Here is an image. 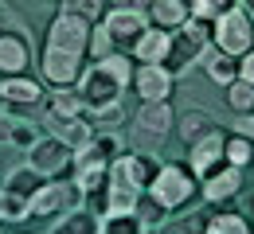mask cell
<instances>
[{
  "instance_id": "4dcf8cb0",
  "label": "cell",
  "mask_w": 254,
  "mask_h": 234,
  "mask_svg": "<svg viewBox=\"0 0 254 234\" xmlns=\"http://www.w3.org/2000/svg\"><path fill=\"white\" fill-rule=\"evenodd\" d=\"M235 4H243V0H188V8H191V16L195 20H219L223 12H231Z\"/></svg>"
},
{
  "instance_id": "d6a6232c",
  "label": "cell",
  "mask_w": 254,
  "mask_h": 234,
  "mask_svg": "<svg viewBox=\"0 0 254 234\" xmlns=\"http://www.w3.org/2000/svg\"><path fill=\"white\" fill-rule=\"evenodd\" d=\"M86 117H90V125H94V129H114V125H122L126 109H122V101H110V105L86 109Z\"/></svg>"
},
{
  "instance_id": "f546056e",
  "label": "cell",
  "mask_w": 254,
  "mask_h": 234,
  "mask_svg": "<svg viewBox=\"0 0 254 234\" xmlns=\"http://www.w3.org/2000/svg\"><path fill=\"white\" fill-rule=\"evenodd\" d=\"M223 90H227V105H231L235 113H254V82L235 78V82H227Z\"/></svg>"
},
{
  "instance_id": "cb8c5ba5",
  "label": "cell",
  "mask_w": 254,
  "mask_h": 234,
  "mask_svg": "<svg viewBox=\"0 0 254 234\" xmlns=\"http://www.w3.org/2000/svg\"><path fill=\"white\" fill-rule=\"evenodd\" d=\"M102 234H149V223L141 219V211H110L102 219Z\"/></svg>"
},
{
  "instance_id": "7a4b0ae2",
  "label": "cell",
  "mask_w": 254,
  "mask_h": 234,
  "mask_svg": "<svg viewBox=\"0 0 254 234\" xmlns=\"http://www.w3.org/2000/svg\"><path fill=\"white\" fill-rule=\"evenodd\" d=\"M153 172H157V164H153L149 156H141V152H122V156L110 164V180H106L110 207H114V211H133V207L141 203V195H145Z\"/></svg>"
},
{
  "instance_id": "3957f363",
  "label": "cell",
  "mask_w": 254,
  "mask_h": 234,
  "mask_svg": "<svg viewBox=\"0 0 254 234\" xmlns=\"http://www.w3.org/2000/svg\"><path fill=\"white\" fill-rule=\"evenodd\" d=\"M195 191H199V180H195L184 164H172V160H168V164H157L149 187H145V195L157 203V207H164V211L188 207Z\"/></svg>"
},
{
  "instance_id": "484cf974",
  "label": "cell",
  "mask_w": 254,
  "mask_h": 234,
  "mask_svg": "<svg viewBox=\"0 0 254 234\" xmlns=\"http://www.w3.org/2000/svg\"><path fill=\"white\" fill-rule=\"evenodd\" d=\"M207 219H211V211H188L180 219H164L160 234H207Z\"/></svg>"
},
{
  "instance_id": "7402d4cb",
  "label": "cell",
  "mask_w": 254,
  "mask_h": 234,
  "mask_svg": "<svg viewBox=\"0 0 254 234\" xmlns=\"http://www.w3.org/2000/svg\"><path fill=\"white\" fill-rule=\"evenodd\" d=\"M43 184H47V176H39L28 160H24V164H16V168H8V176H4V187H8V191H16V195H24L28 203H32V195L43 187Z\"/></svg>"
},
{
  "instance_id": "836d02e7",
  "label": "cell",
  "mask_w": 254,
  "mask_h": 234,
  "mask_svg": "<svg viewBox=\"0 0 254 234\" xmlns=\"http://www.w3.org/2000/svg\"><path fill=\"white\" fill-rule=\"evenodd\" d=\"M106 4H110V0H63L66 12H74V16L90 20V24H98V20L106 16Z\"/></svg>"
},
{
  "instance_id": "603a6c76",
  "label": "cell",
  "mask_w": 254,
  "mask_h": 234,
  "mask_svg": "<svg viewBox=\"0 0 254 234\" xmlns=\"http://www.w3.org/2000/svg\"><path fill=\"white\" fill-rule=\"evenodd\" d=\"M47 113H55V117H82L86 101L78 94V86H55L47 94Z\"/></svg>"
},
{
  "instance_id": "ab89813d",
  "label": "cell",
  "mask_w": 254,
  "mask_h": 234,
  "mask_svg": "<svg viewBox=\"0 0 254 234\" xmlns=\"http://www.w3.org/2000/svg\"><path fill=\"white\" fill-rule=\"evenodd\" d=\"M247 12H251V16H254V0H251V8H247Z\"/></svg>"
},
{
  "instance_id": "6da1fadb",
  "label": "cell",
  "mask_w": 254,
  "mask_h": 234,
  "mask_svg": "<svg viewBox=\"0 0 254 234\" xmlns=\"http://www.w3.org/2000/svg\"><path fill=\"white\" fill-rule=\"evenodd\" d=\"M129 82H133V63H129V55L114 51L106 59H94L90 67H82V74H78V94L86 101V109H98V105L122 101Z\"/></svg>"
},
{
  "instance_id": "44dd1931",
  "label": "cell",
  "mask_w": 254,
  "mask_h": 234,
  "mask_svg": "<svg viewBox=\"0 0 254 234\" xmlns=\"http://www.w3.org/2000/svg\"><path fill=\"white\" fill-rule=\"evenodd\" d=\"M122 152H126V144H122V137L114 133V129H94V140H90L82 152H74V156H82V160H102V164H114Z\"/></svg>"
},
{
  "instance_id": "2e32d148",
  "label": "cell",
  "mask_w": 254,
  "mask_h": 234,
  "mask_svg": "<svg viewBox=\"0 0 254 234\" xmlns=\"http://www.w3.org/2000/svg\"><path fill=\"white\" fill-rule=\"evenodd\" d=\"M145 16H149V24H153V28L176 32V28H184V24H188L191 8H188V0H149Z\"/></svg>"
},
{
  "instance_id": "60d3db41",
  "label": "cell",
  "mask_w": 254,
  "mask_h": 234,
  "mask_svg": "<svg viewBox=\"0 0 254 234\" xmlns=\"http://www.w3.org/2000/svg\"><path fill=\"white\" fill-rule=\"evenodd\" d=\"M0 109H4V94H0Z\"/></svg>"
},
{
  "instance_id": "5b68a950",
  "label": "cell",
  "mask_w": 254,
  "mask_h": 234,
  "mask_svg": "<svg viewBox=\"0 0 254 234\" xmlns=\"http://www.w3.org/2000/svg\"><path fill=\"white\" fill-rule=\"evenodd\" d=\"M215 51L231 59H243L247 51H254V16L243 4H235L231 12H223L215 20Z\"/></svg>"
},
{
  "instance_id": "7c38bea8",
  "label": "cell",
  "mask_w": 254,
  "mask_h": 234,
  "mask_svg": "<svg viewBox=\"0 0 254 234\" xmlns=\"http://www.w3.org/2000/svg\"><path fill=\"white\" fill-rule=\"evenodd\" d=\"M133 86H137L141 101H168L172 86H176V74H168L160 63H141L133 70Z\"/></svg>"
},
{
  "instance_id": "4316f807",
  "label": "cell",
  "mask_w": 254,
  "mask_h": 234,
  "mask_svg": "<svg viewBox=\"0 0 254 234\" xmlns=\"http://www.w3.org/2000/svg\"><path fill=\"white\" fill-rule=\"evenodd\" d=\"M223 160L235 164V168H247L254 160V140L243 133H227L223 137Z\"/></svg>"
},
{
  "instance_id": "e575fe53",
  "label": "cell",
  "mask_w": 254,
  "mask_h": 234,
  "mask_svg": "<svg viewBox=\"0 0 254 234\" xmlns=\"http://www.w3.org/2000/svg\"><path fill=\"white\" fill-rule=\"evenodd\" d=\"M94 59H106V55H114V43H110V35L102 32V24H98L94 32H90V47H86Z\"/></svg>"
},
{
  "instance_id": "ffe728a7",
  "label": "cell",
  "mask_w": 254,
  "mask_h": 234,
  "mask_svg": "<svg viewBox=\"0 0 254 234\" xmlns=\"http://www.w3.org/2000/svg\"><path fill=\"white\" fill-rule=\"evenodd\" d=\"M0 94L12 105H39L43 101V86L35 78H28V74H12V78H0Z\"/></svg>"
},
{
  "instance_id": "ba28073f",
  "label": "cell",
  "mask_w": 254,
  "mask_h": 234,
  "mask_svg": "<svg viewBox=\"0 0 254 234\" xmlns=\"http://www.w3.org/2000/svg\"><path fill=\"white\" fill-rule=\"evenodd\" d=\"M70 207H82V191L74 180H47L32 195V219H59Z\"/></svg>"
},
{
  "instance_id": "e0dca14e",
  "label": "cell",
  "mask_w": 254,
  "mask_h": 234,
  "mask_svg": "<svg viewBox=\"0 0 254 234\" xmlns=\"http://www.w3.org/2000/svg\"><path fill=\"white\" fill-rule=\"evenodd\" d=\"M168 47H172V32H164V28H145L141 39L133 43V59L137 63H164L168 59Z\"/></svg>"
},
{
  "instance_id": "8d00e7d4",
  "label": "cell",
  "mask_w": 254,
  "mask_h": 234,
  "mask_svg": "<svg viewBox=\"0 0 254 234\" xmlns=\"http://www.w3.org/2000/svg\"><path fill=\"white\" fill-rule=\"evenodd\" d=\"M239 78H247V82H254V51H247V55L239 59Z\"/></svg>"
},
{
  "instance_id": "b9f144b4",
  "label": "cell",
  "mask_w": 254,
  "mask_h": 234,
  "mask_svg": "<svg viewBox=\"0 0 254 234\" xmlns=\"http://www.w3.org/2000/svg\"><path fill=\"white\" fill-rule=\"evenodd\" d=\"M251 234H254V231H251Z\"/></svg>"
},
{
  "instance_id": "52a82bcc",
  "label": "cell",
  "mask_w": 254,
  "mask_h": 234,
  "mask_svg": "<svg viewBox=\"0 0 254 234\" xmlns=\"http://www.w3.org/2000/svg\"><path fill=\"white\" fill-rule=\"evenodd\" d=\"M90 32H94L90 20H82V16H74V12L63 8V12L51 20V28H47V47H51V51H70V55H86Z\"/></svg>"
},
{
  "instance_id": "ac0fdd59",
  "label": "cell",
  "mask_w": 254,
  "mask_h": 234,
  "mask_svg": "<svg viewBox=\"0 0 254 234\" xmlns=\"http://www.w3.org/2000/svg\"><path fill=\"white\" fill-rule=\"evenodd\" d=\"M47 234H102V219L90 215L86 207H70L59 219H51V231Z\"/></svg>"
},
{
  "instance_id": "74e56055",
  "label": "cell",
  "mask_w": 254,
  "mask_h": 234,
  "mask_svg": "<svg viewBox=\"0 0 254 234\" xmlns=\"http://www.w3.org/2000/svg\"><path fill=\"white\" fill-rule=\"evenodd\" d=\"M8 140H12V117L0 109V144H8Z\"/></svg>"
},
{
  "instance_id": "1f68e13d",
  "label": "cell",
  "mask_w": 254,
  "mask_h": 234,
  "mask_svg": "<svg viewBox=\"0 0 254 234\" xmlns=\"http://www.w3.org/2000/svg\"><path fill=\"white\" fill-rule=\"evenodd\" d=\"M39 125H32V121H24V117H12V140H8V144H12V148H20V152H28V148H32L35 140H39Z\"/></svg>"
},
{
  "instance_id": "d590c367",
  "label": "cell",
  "mask_w": 254,
  "mask_h": 234,
  "mask_svg": "<svg viewBox=\"0 0 254 234\" xmlns=\"http://www.w3.org/2000/svg\"><path fill=\"white\" fill-rule=\"evenodd\" d=\"M235 133H243V137H251V140H254V113H239Z\"/></svg>"
},
{
  "instance_id": "9c48e42d",
  "label": "cell",
  "mask_w": 254,
  "mask_h": 234,
  "mask_svg": "<svg viewBox=\"0 0 254 234\" xmlns=\"http://www.w3.org/2000/svg\"><path fill=\"white\" fill-rule=\"evenodd\" d=\"M70 160H74V152L66 148L59 137H39L32 148H28V164L39 172V176H47V180H55V176H63L66 168H70Z\"/></svg>"
},
{
  "instance_id": "d4e9b609",
  "label": "cell",
  "mask_w": 254,
  "mask_h": 234,
  "mask_svg": "<svg viewBox=\"0 0 254 234\" xmlns=\"http://www.w3.org/2000/svg\"><path fill=\"white\" fill-rule=\"evenodd\" d=\"M203 70H207V78L215 82V86H227V82H235L239 78V59H231V55H223V51H207L203 55Z\"/></svg>"
},
{
  "instance_id": "f1b7e54d",
  "label": "cell",
  "mask_w": 254,
  "mask_h": 234,
  "mask_svg": "<svg viewBox=\"0 0 254 234\" xmlns=\"http://www.w3.org/2000/svg\"><path fill=\"white\" fill-rule=\"evenodd\" d=\"M207 234H251V223H247V215H239V211H211V219H207Z\"/></svg>"
},
{
  "instance_id": "4fadbf2b",
  "label": "cell",
  "mask_w": 254,
  "mask_h": 234,
  "mask_svg": "<svg viewBox=\"0 0 254 234\" xmlns=\"http://www.w3.org/2000/svg\"><path fill=\"white\" fill-rule=\"evenodd\" d=\"M43 125H47V133H51V137H59L70 152H82V148L94 140V125H90L86 113H82V117H55V113H47Z\"/></svg>"
},
{
  "instance_id": "f35d334b",
  "label": "cell",
  "mask_w": 254,
  "mask_h": 234,
  "mask_svg": "<svg viewBox=\"0 0 254 234\" xmlns=\"http://www.w3.org/2000/svg\"><path fill=\"white\" fill-rule=\"evenodd\" d=\"M114 8H137V12H145L149 8V0H110Z\"/></svg>"
},
{
  "instance_id": "8fae6325",
  "label": "cell",
  "mask_w": 254,
  "mask_h": 234,
  "mask_svg": "<svg viewBox=\"0 0 254 234\" xmlns=\"http://www.w3.org/2000/svg\"><path fill=\"white\" fill-rule=\"evenodd\" d=\"M239 191H243V168H235V164H223V168L207 172L199 180V195L211 203V207L215 203H231Z\"/></svg>"
},
{
  "instance_id": "d6986e66",
  "label": "cell",
  "mask_w": 254,
  "mask_h": 234,
  "mask_svg": "<svg viewBox=\"0 0 254 234\" xmlns=\"http://www.w3.org/2000/svg\"><path fill=\"white\" fill-rule=\"evenodd\" d=\"M219 129V121L207 113V109H199V105H188L180 117H176V133H180V140L184 144H191V140H199V137L215 133Z\"/></svg>"
},
{
  "instance_id": "83f0119b",
  "label": "cell",
  "mask_w": 254,
  "mask_h": 234,
  "mask_svg": "<svg viewBox=\"0 0 254 234\" xmlns=\"http://www.w3.org/2000/svg\"><path fill=\"white\" fill-rule=\"evenodd\" d=\"M24 219H32V203L8 187H0V223H24Z\"/></svg>"
},
{
  "instance_id": "9a60e30c",
  "label": "cell",
  "mask_w": 254,
  "mask_h": 234,
  "mask_svg": "<svg viewBox=\"0 0 254 234\" xmlns=\"http://www.w3.org/2000/svg\"><path fill=\"white\" fill-rule=\"evenodd\" d=\"M28 67H32V43H28V35L0 32V78L28 74Z\"/></svg>"
},
{
  "instance_id": "8992f818",
  "label": "cell",
  "mask_w": 254,
  "mask_h": 234,
  "mask_svg": "<svg viewBox=\"0 0 254 234\" xmlns=\"http://www.w3.org/2000/svg\"><path fill=\"white\" fill-rule=\"evenodd\" d=\"M145 28H149V16L137 12V8H110L102 16V32L110 35V43H114L118 55H133V43L141 39Z\"/></svg>"
},
{
  "instance_id": "30bf717a",
  "label": "cell",
  "mask_w": 254,
  "mask_h": 234,
  "mask_svg": "<svg viewBox=\"0 0 254 234\" xmlns=\"http://www.w3.org/2000/svg\"><path fill=\"white\" fill-rule=\"evenodd\" d=\"M223 129H215V133L199 137V140H191L188 144V172L195 176V180H203L207 172H215V168H223L227 160H223Z\"/></svg>"
},
{
  "instance_id": "5bb4252c",
  "label": "cell",
  "mask_w": 254,
  "mask_h": 234,
  "mask_svg": "<svg viewBox=\"0 0 254 234\" xmlns=\"http://www.w3.org/2000/svg\"><path fill=\"white\" fill-rule=\"evenodd\" d=\"M39 70L51 86H78V74H82V55H70V51H51L43 47V59Z\"/></svg>"
},
{
  "instance_id": "277c9868",
  "label": "cell",
  "mask_w": 254,
  "mask_h": 234,
  "mask_svg": "<svg viewBox=\"0 0 254 234\" xmlns=\"http://www.w3.org/2000/svg\"><path fill=\"white\" fill-rule=\"evenodd\" d=\"M172 129H176V113L168 101H141V109L133 113V144L141 156L157 152Z\"/></svg>"
}]
</instances>
